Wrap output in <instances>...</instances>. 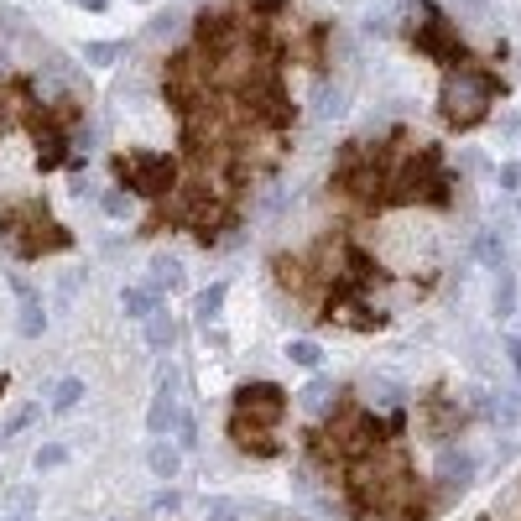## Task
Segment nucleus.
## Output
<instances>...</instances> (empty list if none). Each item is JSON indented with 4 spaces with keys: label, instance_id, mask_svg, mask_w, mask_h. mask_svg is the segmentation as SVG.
I'll return each mask as SVG.
<instances>
[{
    "label": "nucleus",
    "instance_id": "nucleus-1",
    "mask_svg": "<svg viewBox=\"0 0 521 521\" xmlns=\"http://www.w3.org/2000/svg\"><path fill=\"white\" fill-rule=\"evenodd\" d=\"M506 94V79L491 73V68H480V63H469L459 73H449L443 79V89H438V115L449 130H475V125L491 115V105Z\"/></svg>",
    "mask_w": 521,
    "mask_h": 521
},
{
    "label": "nucleus",
    "instance_id": "nucleus-2",
    "mask_svg": "<svg viewBox=\"0 0 521 521\" xmlns=\"http://www.w3.org/2000/svg\"><path fill=\"white\" fill-rule=\"evenodd\" d=\"M391 204L397 209H449L454 204V172L443 167V152L438 147H417L401 167H391Z\"/></svg>",
    "mask_w": 521,
    "mask_h": 521
},
{
    "label": "nucleus",
    "instance_id": "nucleus-3",
    "mask_svg": "<svg viewBox=\"0 0 521 521\" xmlns=\"http://www.w3.org/2000/svg\"><path fill=\"white\" fill-rule=\"evenodd\" d=\"M0 235H5V246L16 250L21 261H42V256H58V250L73 246V230H63L58 219L47 214L42 198H27V204L5 209L0 214Z\"/></svg>",
    "mask_w": 521,
    "mask_h": 521
},
{
    "label": "nucleus",
    "instance_id": "nucleus-4",
    "mask_svg": "<svg viewBox=\"0 0 521 521\" xmlns=\"http://www.w3.org/2000/svg\"><path fill=\"white\" fill-rule=\"evenodd\" d=\"M235 105H240V115L250 125H266L272 136H282L287 125L298 121V105H292V94L282 89V73L276 68H261V63H250L246 79L235 84Z\"/></svg>",
    "mask_w": 521,
    "mask_h": 521
},
{
    "label": "nucleus",
    "instance_id": "nucleus-5",
    "mask_svg": "<svg viewBox=\"0 0 521 521\" xmlns=\"http://www.w3.org/2000/svg\"><path fill=\"white\" fill-rule=\"evenodd\" d=\"M162 99H167V110H172L178 121L198 115V110L214 99L209 63L198 58L193 47H178V53H167V58H162Z\"/></svg>",
    "mask_w": 521,
    "mask_h": 521
},
{
    "label": "nucleus",
    "instance_id": "nucleus-6",
    "mask_svg": "<svg viewBox=\"0 0 521 521\" xmlns=\"http://www.w3.org/2000/svg\"><path fill=\"white\" fill-rule=\"evenodd\" d=\"M417 11H423V21L407 31V42H412L423 58L438 63L443 73H459V68H469V63H475V53H469V42L459 37L454 16H449L438 0H417Z\"/></svg>",
    "mask_w": 521,
    "mask_h": 521
},
{
    "label": "nucleus",
    "instance_id": "nucleus-7",
    "mask_svg": "<svg viewBox=\"0 0 521 521\" xmlns=\"http://www.w3.org/2000/svg\"><path fill=\"white\" fill-rule=\"evenodd\" d=\"M110 172H115V183L125 193L152 198V204H167L178 193V156H167V152H115Z\"/></svg>",
    "mask_w": 521,
    "mask_h": 521
},
{
    "label": "nucleus",
    "instance_id": "nucleus-8",
    "mask_svg": "<svg viewBox=\"0 0 521 521\" xmlns=\"http://www.w3.org/2000/svg\"><path fill=\"white\" fill-rule=\"evenodd\" d=\"M240 11H214V5H204L198 16H193V53L204 63H219L230 58V53H240Z\"/></svg>",
    "mask_w": 521,
    "mask_h": 521
},
{
    "label": "nucleus",
    "instance_id": "nucleus-9",
    "mask_svg": "<svg viewBox=\"0 0 521 521\" xmlns=\"http://www.w3.org/2000/svg\"><path fill=\"white\" fill-rule=\"evenodd\" d=\"M287 407H292V397L276 386V381H246L240 391H235V417H246V423H256V428H272L287 417Z\"/></svg>",
    "mask_w": 521,
    "mask_h": 521
},
{
    "label": "nucleus",
    "instance_id": "nucleus-10",
    "mask_svg": "<svg viewBox=\"0 0 521 521\" xmlns=\"http://www.w3.org/2000/svg\"><path fill=\"white\" fill-rule=\"evenodd\" d=\"M339 282H349L355 292H375V287H386V282H391V272H386V266H381L366 246L344 240V250H339Z\"/></svg>",
    "mask_w": 521,
    "mask_h": 521
},
{
    "label": "nucleus",
    "instance_id": "nucleus-11",
    "mask_svg": "<svg viewBox=\"0 0 521 521\" xmlns=\"http://www.w3.org/2000/svg\"><path fill=\"white\" fill-rule=\"evenodd\" d=\"M272 282L282 292H292V298H318V287H313V276H307V261L298 250H276L272 256Z\"/></svg>",
    "mask_w": 521,
    "mask_h": 521
},
{
    "label": "nucleus",
    "instance_id": "nucleus-12",
    "mask_svg": "<svg viewBox=\"0 0 521 521\" xmlns=\"http://www.w3.org/2000/svg\"><path fill=\"white\" fill-rule=\"evenodd\" d=\"M230 443H235L240 454H250V459H276V454H282V438H276L272 428H256V423L235 417V412H230Z\"/></svg>",
    "mask_w": 521,
    "mask_h": 521
},
{
    "label": "nucleus",
    "instance_id": "nucleus-13",
    "mask_svg": "<svg viewBox=\"0 0 521 521\" xmlns=\"http://www.w3.org/2000/svg\"><path fill=\"white\" fill-rule=\"evenodd\" d=\"M423 412H428V433L433 438H454V433H459V407L443 397V391L423 397Z\"/></svg>",
    "mask_w": 521,
    "mask_h": 521
},
{
    "label": "nucleus",
    "instance_id": "nucleus-14",
    "mask_svg": "<svg viewBox=\"0 0 521 521\" xmlns=\"http://www.w3.org/2000/svg\"><path fill=\"white\" fill-rule=\"evenodd\" d=\"M11 287H16V298H21V334L37 339L42 329H47V313H42V298L31 292L27 276H11Z\"/></svg>",
    "mask_w": 521,
    "mask_h": 521
},
{
    "label": "nucleus",
    "instance_id": "nucleus-15",
    "mask_svg": "<svg viewBox=\"0 0 521 521\" xmlns=\"http://www.w3.org/2000/svg\"><path fill=\"white\" fill-rule=\"evenodd\" d=\"M438 480H443V491H464V485L475 480V454H464V449H443Z\"/></svg>",
    "mask_w": 521,
    "mask_h": 521
},
{
    "label": "nucleus",
    "instance_id": "nucleus-16",
    "mask_svg": "<svg viewBox=\"0 0 521 521\" xmlns=\"http://www.w3.org/2000/svg\"><path fill=\"white\" fill-rule=\"evenodd\" d=\"M324 47H329V27H324V21H313V27L303 31V42H298V53H303V63L313 68V73H324V68H329V53H324Z\"/></svg>",
    "mask_w": 521,
    "mask_h": 521
},
{
    "label": "nucleus",
    "instance_id": "nucleus-17",
    "mask_svg": "<svg viewBox=\"0 0 521 521\" xmlns=\"http://www.w3.org/2000/svg\"><path fill=\"white\" fill-rule=\"evenodd\" d=\"M147 469H152L156 480H178V469H183V454H178L172 443H162V438H156L152 449H147Z\"/></svg>",
    "mask_w": 521,
    "mask_h": 521
},
{
    "label": "nucleus",
    "instance_id": "nucleus-18",
    "mask_svg": "<svg viewBox=\"0 0 521 521\" xmlns=\"http://www.w3.org/2000/svg\"><path fill=\"white\" fill-rule=\"evenodd\" d=\"M178 417H183V412H178V401H172V391L162 386V397H156V401H152V412H147V428H152V438L172 433V428H178Z\"/></svg>",
    "mask_w": 521,
    "mask_h": 521
},
{
    "label": "nucleus",
    "instance_id": "nucleus-19",
    "mask_svg": "<svg viewBox=\"0 0 521 521\" xmlns=\"http://www.w3.org/2000/svg\"><path fill=\"white\" fill-rule=\"evenodd\" d=\"M224 298H230V282H209V287H204V292L193 298V313H198V324H204V329H209V324L219 318Z\"/></svg>",
    "mask_w": 521,
    "mask_h": 521
},
{
    "label": "nucleus",
    "instance_id": "nucleus-20",
    "mask_svg": "<svg viewBox=\"0 0 521 521\" xmlns=\"http://www.w3.org/2000/svg\"><path fill=\"white\" fill-rule=\"evenodd\" d=\"M121 307H125V318H152L162 303H156L152 287H121Z\"/></svg>",
    "mask_w": 521,
    "mask_h": 521
},
{
    "label": "nucleus",
    "instance_id": "nucleus-21",
    "mask_svg": "<svg viewBox=\"0 0 521 521\" xmlns=\"http://www.w3.org/2000/svg\"><path fill=\"white\" fill-rule=\"evenodd\" d=\"M495 313H500V318L517 313V272H506V266L495 272Z\"/></svg>",
    "mask_w": 521,
    "mask_h": 521
},
{
    "label": "nucleus",
    "instance_id": "nucleus-22",
    "mask_svg": "<svg viewBox=\"0 0 521 521\" xmlns=\"http://www.w3.org/2000/svg\"><path fill=\"white\" fill-rule=\"evenodd\" d=\"M121 58H125V42H84V63H94V68H110Z\"/></svg>",
    "mask_w": 521,
    "mask_h": 521
},
{
    "label": "nucleus",
    "instance_id": "nucleus-23",
    "mask_svg": "<svg viewBox=\"0 0 521 521\" xmlns=\"http://www.w3.org/2000/svg\"><path fill=\"white\" fill-rule=\"evenodd\" d=\"M147 344H152V349H167V344H172V318H167V307H156L152 318H147Z\"/></svg>",
    "mask_w": 521,
    "mask_h": 521
},
{
    "label": "nucleus",
    "instance_id": "nucleus-24",
    "mask_svg": "<svg viewBox=\"0 0 521 521\" xmlns=\"http://www.w3.org/2000/svg\"><path fill=\"white\" fill-rule=\"evenodd\" d=\"M79 401H84V381H79V375L58 381V391H53V412H73Z\"/></svg>",
    "mask_w": 521,
    "mask_h": 521
},
{
    "label": "nucleus",
    "instance_id": "nucleus-25",
    "mask_svg": "<svg viewBox=\"0 0 521 521\" xmlns=\"http://www.w3.org/2000/svg\"><path fill=\"white\" fill-rule=\"evenodd\" d=\"M287 360H292V366H303V370H318L324 349H318L313 339H292V344H287Z\"/></svg>",
    "mask_w": 521,
    "mask_h": 521
},
{
    "label": "nucleus",
    "instance_id": "nucleus-26",
    "mask_svg": "<svg viewBox=\"0 0 521 521\" xmlns=\"http://www.w3.org/2000/svg\"><path fill=\"white\" fill-rule=\"evenodd\" d=\"M287 11H292V0H250V11H240V16H256V21H272L276 27Z\"/></svg>",
    "mask_w": 521,
    "mask_h": 521
},
{
    "label": "nucleus",
    "instance_id": "nucleus-27",
    "mask_svg": "<svg viewBox=\"0 0 521 521\" xmlns=\"http://www.w3.org/2000/svg\"><path fill=\"white\" fill-rule=\"evenodd\" d=\"M204 521H246V511L235 500H224V495H209L204 500Z\"/></svg>",
    "mask_w": 521,
    "mask_h": 521
},
{
    "label": "nucleus",
    "instance_id": "nucleus-28",
    "mask_svg": "<svg viewBox=\"0 0 521 521\" xmlns=\"http://www.w3.org/2000/svg\"><path fill=\"white\" fill-rule=\"evenodd\" d=\"M152 282L156 287H178V282H183V266H178L172 256H156L152 261Z\"/></svg>",
    "mask_w": 521,
    "mask_h": 521
},
{
    "label": "nucleus",
    "instance_id": "nucleus-29",
    "mask_svg": "<svg viewBox=\"0 0 521 521\" xmlns=\"http://www.w3.org/2000/svg\"><path fill=\"white\" fill-rule=\"evenodd\" d=\"M475 256H480L485 266H495V272H500V256H506V250H500V240H495V235H480V240H475Z\"/></svg>",
    "mask_w": 521,
    "mask_h": 521
},
{
    "label": "nucleus",
    "instance_id": "nucleus-30",
    "mask_svg": "<svg viewBox=\"0 0 521 521\" xmlns=\"http://www.w3.org/2000/svg\"><path fill=\"white\" fill-rule=\"evenodd\" d=\"M178 506H183V495H178V491H156L152 495V511H156V517H178Z\"/></svg>",
    "mask_w": 521,
    "mask_h": 521
},
{
    "label": "nucleus",
    "instance_id": "nucleus-31",
    "mask_svg": "<svg viewBox=\"0 0 521 521\" xmlns=\"http://www.w3.org/2000/svg\"><path fill=\"white\" fill-rule=\"evenodd\" d=\"M63 459H68V449H63V443H47V449H37V469H58Z\"/></svg>",
    "mask_w": 521,
    "mask_h": 521
},
{
    "label": "nucleus",
    "instance_id": "nucleus-32",
    "mask_svg": "<svg viewBox=\"0 0 521 521\" xmlns=\"http://www.w3.org/2000/svg\"><path fill=\"white\" fill-rule=\"evenodd\" d=\"M329 397H334V386H329V381H313V386L303 391L307 407H329Z\"/></svg>",
    "mask_w": 521,
    "mask_h": 521
},
{
    "label": "nucleus",
    "instance_id": "nucleus-33",
    "mask_svg": "<svg viewBox=\"0 0 521 521\" xmlns=\"http://www.w3.org/2000/svg\"><path fill=\"white\" fill-rule=\"evenodd\" d=\"M105 214L125 219V214H130V193H105Z\"/></svg>",
    "mask_w": 521,
    "mask_h": 521
},
{
    "label": "nucleus",
    "instance_id": "nucleus-34",
    "mask_svg": "<svg viewBox=\"0 0 521 521\" xmlns=\"http://www.w3.org/2000/svg\"><path fill=\"white\" fill-rule=\"evenodd\" d=\"M178 443L183 449H198V423L193 417H178Z\"/></svg>",
    "mask_w": 521,
    "mask_h": 521
},
{
    "label": "nucleus",
    "instance_id": "nucleus-35",
    "mask_svg": "<svg viewBox=\"0 0 521 521\" xmlns=\"http://www.w3.org/2000/svg\"><path fill=\"white\" fill-rule=\"evenodd\" d=\"M500 188H506V193H521V167H517V162H511V167H500Z\"/></svg>",
    "mask_w": 521,
    "mask_h": 521
},
{
    "label": "nucleus",
    "instance_id": "nucleus-36",
    "mask_svg": "<svg viewBox=\"0 0 521 521\" xmlns=\"http://www.w3.org/2000/svg\"><path fill=\"white\" fill-rule=\"evenodd\" d=\"M31 417H37V407H21L11 423H5V433H21V428H31Z\"/></svg>",
    "mask_w": 521,
    "mask_h": 521
},
{
    "label": "nucleus",
    "instance_id": "nucleus-37",
    "mask_svg": "<svg viewBox=\"0 0 521 521\" xmlns=\"http://www.w3.org/2000/svg\"><path fill=\"white\" fill-rule=\"evenodd\" d=\"M506 355H511V370H517V381H521V339H506Z\"/></svg>",
    "mask_w": 521,
    "mask_h": 521
},
{
    "label": "nucleus",
    "instance_id": "nucleus-38",
    "mask_svg": "<svg viewBox=\"0 0 521 521\" xmlns=\"http://www.w3.org/2000/svg\"><path fill=\"white\" fill-rule=\"evenodd\" d=\"M500 417H506V423H517V417H521V401L506 397V401H500Z\"/></svg>",
    "mask_w": 521,
    "mask_h": 521
},
{
    "label": "nucleus",
    "instance_id": "nucleus-39",
    "mask_svg": "<svg viewBox=\"0 0 521 521\" xmlns=\"http://www.w3.org/2000/svg\"><path fill=\"white\" fill-rule=\"evenodd\" d=\"M73 5H84V11H105V0H73Z\"/></svg>",
    "mask_w": 521,
    "mask_h": 521
},
{
    "label": "nucleus",
    "instance_id": "nucleus-40",
    "mask_svg": "<svg viewBox=\"0 0 521 521\" xmlns=\"http://www.w3.org/2000/svg\"><path fill=\"white\" fill-rule=\"evenodd\" d=\"M0 105H5V99H0ZM0 130H5V110H0Z\"/></svg>",
    "mask_w": 521,
    "mask_h": 521
},
{
    "label": "nucleus",
    "instance_id": "nucleus-41",
    "mask_svg": "<svg viewBox=\"0 0 521 521\" xmlns=\"http://www.w3.org/2000/svg\"><path fill=\"white\" fill-rule=\"evenodd\" d=\"M11 521H31V517H11Z\"/></svg>",
    "mask_w": 521,
    "mask_h": 521
}]
</instances>
